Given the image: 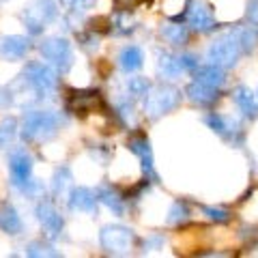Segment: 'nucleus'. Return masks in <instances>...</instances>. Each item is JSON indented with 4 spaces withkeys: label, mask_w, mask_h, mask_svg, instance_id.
<instances>
[{
    "label": "nucleus",
    "mask_w": 258,
    "mask_h": 258,
    "mask_svg": "<svg viewBox=\"0 0 258 258\" xmlns=\"http://www.w3.org/2000/svg\"><path fill=\"white\" fill-rule=\"evenodd\" d=\"M256 39L258 32L249 26L226 32L209 47V60H211V64H217V67H232L241 54L252 50Z\"/></svg>",
    "instance_id": "f257e3e1"
},
{
    "label": "nucleus",
    "mask_w": 258,
    "mask_h": 258,
    "mask_svg": "<svg viewBox=\"0 0 258 258\" xmlns=\"http://www.w3.org/2000/svg\"><path fill=\"white\" fill-rule=\"evenodd\" d=\"M58 129V116L52 114V112H30L24 118L22 125V136L24 140H47L52 138Z\"/></svg>",
    "instance_id": "f03ea898"
},
{
    "label": "nucleus",
    "mask_w": 258,
    "mask_h": 258,
    "mask_svg": "<svg viewBox=\"0 0 258 258\" xmlns=\"http://www.w3.org/2000/svg\"><path fill=\"white\" fill-rule=\"evenodd\" d=\"M181 101V93L174 86H155L153 91L144 95V108L151 118H157L166 112L174 110Z\"/></svg>",
    "instance_id": "7ed1b4c3"
},
{
    "label": "nucleus",
    "mask_w": 258,
    "mask_h": 258,
    "mask_svg": "<svg viewBox=\"0 0 258 258\" xmlns=\"http://www.w3.org/2000/svg\"><path fill=\"white\" fill-rule=\"evenodd\" d=\"M56 18V5L54 0H30L24 9V24L28 26L32 35L41 32L45 24H50Z\"/></svg>",
    "instance_id": "20e7f679"
},
{
    "label": "nucleus",
    "mask_w": 258,
    "mask_h": 258,
    "mask_svg": "<svg viewBox=\"0 0 258 258\" xmlns=\"http://www.w3.org/2000/svg\"><path fill=\"white\" fill-rule=\"evenodd\" d=\"M43 58L50 60L52 64H56L60 71H67L71 67V60H74V52H71V45L67 39H60V37H50L39 45Z\"/></svg>",
    "instance_id": "39448f33"
},
{
    "label": "nucleus",
    "mask_w": 258,
    "mask_h": 258,
    "mask_svg": "<svg viewBox=\"0 0 258 258\" xmlns=\"http://www.w3.org/2000/svg\"><path fill=\"white\" fill-rule=\"evenodd\" d=\"M99 241L103 249H108L110 254H127L134 245V232L123 226H106L99 235Z\"/></svg>",
    "instance_id": "423d86ee"
},
{
    "label": "nucleus",
    "mask_w": 258,
    "mask_h": 258,
    "mask_svg": "<svg viewBox=\"0 0 258 258\" xmlns=\"http://www.w3.org/2000/svg\"><path fill=\"white\" fill-rule=\"evenodd\" d=\"M9 170L11 181L15 187L26 191L32 185V159L26 151H13L9 157Z\"/></svg>",
    "instance_id": "0eeeda50"
},
{
    "label": "nucleus",
    "mask_w": 258,
    "mask_h": 258,
    "mask_svg": "<svg viewBox=\"0 0 258 258\" xmlns=\"http://www.w3.org/2000/svg\"><path fill=\"white\" fill-rule=\"evenodd\" d=\"M24 78H26V82L41 95L52 93L54 86H56V74L41 62H30L26 67V71H24Z\"/></svg>",
    "instance_id": "6e6552de"
},
{
    "label": "nucleus",
    "mask_w": 258,
    "mask_h": 258,
    "mask_svg": "<svg viewBox=\"0 0 258 258\" xmlns=\"http://www.w3.org/2000/svg\"><path fill=\"white\" fill-rule=\"evenodd\" d=\"M67 108L74 114H88L95 112L97 108H101V95L97 91H74L67 99Z\"/></svg>",
    "instance_id": "1a4fd4ad"
},
{
    "label": "nucleus",
    "mask_w": 258,
    "mask_h": 258,
    "mask_svg": "<svg viewBox=\"0 0 258 258\" xmlns=\"http://www.w3.org/2000/svg\"><path fill=\"white\" fill-rule=\"evenodd\" d=\"M189 69H196V56H191V54H181V56L161 54V58H159V71L168 78H174Z\"/></svg>",
    "instance_id": "9d476101"
},
{
    "label": "nucleus",
    "mask_w": 258,
    "mask_h": 258,
    "mask_svg": "<svg viewBox=\"0 0 258 258\" xmlns=\"http://www.w3.org/2000/svg\"><path fill=\"white\" fill-rule=\"evenodd\" d=\"M28 50H30V41L26 37L9 35V37L0 39V56L7 60H20L26 56Z\"/></svg>",
    "instance_id": "9b49d317"
},
{
    "label": "nucleus",
    "mask_w": 258,
    "mask_h": 258,
    "mask_svg": "<svg viewBox=\"0 0 258 258\" xmlns=\"http://www.w3.org/2000/svg\"><path fill=\"white\" fill-rule=\"evenodd\" d=\"M37 215H39V222H41L43 230L47 232V237H58L60 235V230H62V217L54 209V205L41 203V205L37 207Z\"/></svg>",
    "instance_id": "f8f14e48"
},
{
    "label": "nucleus",
    "mask_w": 258,
    "mask_h": 258,
    "mask_svg": "<svg viewBox=\"0 0 258 258\" xmlns=\"http://www.w3.org/2000/svg\"><path fill=\"white\" fill-rule=\"evenodd\" d=\"M187 22H189L191 28H196L200 32H207V30H211L215 26V18H213L211 9H209L207 5H203V3H194L191 5V9L187 13Z\"/></svg>",
    "instance_id": "ddd939ff"
},
{
    "label": "nucleus",
    "mask_w": 258,
    "mask_h": 258,
    "mask_svg": "<svg viewBox=\"0 0 258 258\" xmlns=\"http://www.w3.org/2000/svg\"><path fill=\"white\" fill-rule=\"evenodd\" d=\"M217 95H220V88L203 84V82H198V80H194V82L187 86V97L194 103H200V106L213 103L217 99Z\"/></svg>",
    "instance_id": "4468645a"
},
{
    "label": "nucleus",
    "mask_w": 258,
    "mask_h": 258,
    "mask_svg": "<svg viewBox=\"0 0 258 258\" xmlns=\"http://www.w3.org/2000/svg\"><path fill=\"white\" fill-rule=\"evenodd\" d=\"M69 207L74 211H84V213H93L95 207H97V196L86 189V187H76L69 196Z\"/></svg>",
    "instance_id": "2eb2a0df"
},
{
    "label": "nucleus",
    "mask_w": 258,
    "mask_h": 258,
    "mask_svg": "<svg viewBox=\"0 0 258 258\" xmlns=\"http://www.w3.org/2000/svg\"><path fill=\"white\" fill-rule=\"evenodd\" d=\"M129 149H132V153H136V155L140 157L144 172H147L149 176H155V174H153V151H151L149 140H144V138H134L132 142H129Z\"/></svg>",
    "instance_id": "dca6fc26"
},
{
    "label": "nucleus",
    "mask_w": 258,
    "mask_h": 258,
    "mask_svg": "<svg viewBox=\"0 0 258 258\" xmlns=\"http://www.w3.org/2000/svg\"><path fill=\"white\" fill-rule=\"evenodd\" d=\"M0 230L9 232V235H18L22 230V220L18 211L11 205H3L0 207Z\"/></svg>",
    "instance_id": "f3484780"
},
{
    "label": "nucleus",
    "mask_w": 258,
    "mask_h": 258,
    "mask_svg": "<svg viewBox=\"0 0 258 258\" xmlns=\"http://www.w3.org/2000/svg\"><path fill=\"white\" fill-rule=\"evenodd\" d=\"M235 101H237V106L241 108V112H243L245 116H249V118H256L258 116V103H256L254 93L249 91V88L239 86L237 91H235Z\"/></svg>",
    "instance_id": "a211bd4d"
},
{
    "label": "nucleus",
    "mask_w": 258,
    "mask_h": 258,
    "mask_svg": "<svg viewBox=\"0 0 258 258\" xmlns=\"http://www.w3.org/2000/svg\"><path fill=\"white\" fill-rule=\"evenodd\" d=\"M196 80H198V82H203V84L220 88V86L224 84V71H222V67H217V64L198 67V69H196Z\"/></svg>",
    "instance_id": "6ab92c4d"
},
{
    "label": "nucleus",
    "mask_w": 258,
    "mask_h": 258,
    "mask_svg": "<svg viewBox=\"0 0 258 258\" xmlns=\"http://www.w3.org/2000/svg\"><path fill=\"white\" fill-rule=\"evenodd\" d=\"M118 60H120V67H123L125 71H136V69H140V67H142V52H140V47H136V45L125 47V50L120 52Z\"/></svg>",
    "instance_id": "aec40b11"
},
{
    "label": "nucleus",
    "mask_w": 258,
    "mask_h": 258,
    "mask_svg": "<svg viewBox=\"0 0 258 258\" xmlns=\"http://www.w3.org/2000/svg\"><path fill=\"white\" fill-rule=\"evenodd\" d=\"M161 37H164L170 45H183L187 41L189 32L185 26H181V24H166V26L161 28Z\"/></svg>",
    "instance_id": "412c9836"
},
{
    "label": "nucleus",
    "mask_w": 258,
    "mask_h": 258,
    "mask_svg": "<svg viewBox=\"0 0 258 258\" xmlns=\"http://www.w3.org/2000/svg\"><path fill=\"white\" fill-rule=\"evenodd\" d=\"M97 200H101L103 205H106L108 209H112L114 213H123V203H120V198H118V194L116 191H112V189H108V187H99L97 189Z\"/></svg>",
    "instance_id": "4be33fe9"
},
{
    "label": "nucleus",
    "mask_w": 258,
    "mask_h": 258,
    "mask_svg": "<svg viewBox=\"0 0 258 258\" xmlns=\"http://www.w3.org/2000/svg\"><path fill=\"white\" fill-rule=\"evenodd\" d=\"M127 88H129V93H132L134 99H142V97L149 93V82L144 78H132Z\"/></svg>",
    "instance_id": "5701e85b"
},
{
    "label": "nucleus",
    "mask_w": 258,
    "mask_h": 258,
    "mask_svg": "<svg viewBox=\"0 0 258 258\" xmlns=\"http://www.w3.org/2000/svg\"><path fill=\"white\" fill-rule=\"evenodd\" d=\"M13 138H15V120L5 118L3 123H0V147H7Z\"/></svg>",
    "instance_id": "b1692460"
},
{
    "label": "nucleus",
    "mask_w": 258,
    "mask_h": 258,
    "mask_svg": "<svg viewBox=\"0 0 258 258\" xmlns=\"http://www.w3.org/2000/svg\"><path fill=\"white\" fill-rule=\"evenodd\" d=\"M207 125L213 129V132H217L220 136H228V132H230V123L226 118H222V116H217V114H209L207 118Z\"/></svg>",
    "instance_id": "393cba45"
},
{
    "label": "nucleus",
    "mask_w": 258,
    "mask_h": 258,
    "mask_svg": "<svg viewBox=\"0 0 258 258\" xmlns=\"http://www.w3.org/2000/svg\"><path fill=\"white\" fill-rule=\"evenodd\" d=\"M26 254L28 256H56V252H54L50 245H43V243H39V241H35V243L28 245Z\"/></svg>",
    "instance_id": "a878e982"
},
{
    "label": "nucleus",
    "mask_w": 258,
    "mask_h": 258,
    "mask_svg": "<svg viewBox=\"0 0 258 258\" xmlns=\"http://www.w3.org/2000/svg\"><path fill=\"white\" fill-rule=\"evenodd\" d=\"M185 220H187V209H185V205H181V203H174L172 209H170V217H168V222L179 224V222H185Z\"/></svg>",
    "instance_id": "bb28decb"
},
{
    "label": "nucleus",
    "mask_w": 258,
    "mask_h": 258,
    "mask_svg": "<svg viewBox=\"0 0 258 258\" xmlns=\"http://www.w3.org/2000/svg\"><path fill=\"white\" fill-rule=\"evenodd\" d=\"M205 213L215 222H228V211L226 209H215V207H205Z\"/></svg>",
    "instance_id": "cd10ccee"
},
{
    "label": "nucleus",
    "mask_w": 258,
    "mask_h": 258,
    "mask_svg": "<svg viewBox=\"0 0 258 258\" xmlns=\"http://www.w3.org/2000/svg\"><path fill=\"white\" fill-rule=\"evenodd\" d=\"M67 181H69V172L67 170H58V172H56L54 174V191L60 194L64 189V185H67Z\"/></svg>",
    "instance_id": "c85d7f7f"
},
{
    "label": "nucleus",
    "mask_w": 258,
    "mask_h": 258,
    "mask_svg": "<svg viewBox=\"0 0 258 258\" xmlns=\"http://www.w3.org/2000/svg\"><path fill=\"white\" fill-rule=\"evenodd\" d=\"M91 3L93 0H60V5L67 7V9H71V11H84Z\"/></svg>",
    "instance_id": "c756f323"
},
{
    "label": "nucleus",
    "mask_w": 258,
    "mask_h": 258,
    "mask_svg": "<svg viewBox=\"0 0 258 258\" xmlns=\"http://www.w3.org/2000/svg\"><path fill=\"white\" fill-rule=\"evenodd\" d=\"M114 3H116V7L120 11H127V9H134V7L142 5L144 0H114Z\"/></svg>",
    "instance_id": "7c9ffc66"
},
{
    "label": "nucleus",
    "mask_w": 258,
    "mask_h": 258,
    "mask_svg": "<svg viewBox=\"0 0 258 258\" xmlns=\"http://www.w3.org/2000/svg\"><path fill=\"white\" fill-rule=\"evenodd\" d=\"M0 3H3V0H0Z\"/></svg>",
    "instance_id": "2f4dec72"
}]
</instances>
